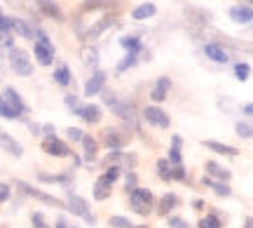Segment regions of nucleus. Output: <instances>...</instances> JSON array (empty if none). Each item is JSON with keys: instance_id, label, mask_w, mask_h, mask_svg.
<instances>
[{"instance_id": "1", "label": "nucleus", "mask_w": 253, "mask_h": 228, "mask_svg": "<svg viewBox=\"0 0 253 228\" xmlns=\"http://www.w3.org/2000/svg\"><path fill=\"white\" fill-rule=\"evenodd\" d=\"M9 66H12V71L19 75L33 73V61H31V57H28L26 50H21V47H12V50H9Z\"/></svg>"}, {"instance_id": "2", "label": "nucleus", "mask_w": 253, "mask_h": 228, "mask_svg": "<svg viewBox=\"0 0 253 228\" xmlns=\"http://www.w3.org/2000/svg\"><path fill=\"white\" fill-rule=\"evenodd\" d=\"M129 202H131V210H134L136 214H148V212L153 210L155 198L148 188H134V191H131V200Z\"/></svg>"}, {"instance_id": "3", "label": "nucleus", "mask_w": 253, "mask_h": 228, "mask_svg": "<svg viewBox=\"0 0 253 228\" xmlns=\"http://www.w3.org/2000/svg\"><path fill=\"white\" fill-rule=\"evenodd\" d=\"M38 40L36 47H33V52H36V59L40 66H49L52 61H54V45L49 43V38L45 36V33H38Z\"/></svg>"}, {"instance_id": "4", "label": "nucleus", "mask_w": 253, "mask_h": 228, "mask_svg": "<svg viewBox=\"0 0 253 228\" xmlns=\"http://www.w3.org/2000/svg\"><path fill=\"white\" fill-rule=\"evenodd\" d=\"M183 14H185V21L190 26H207L211 21V14L207 9L202 7H195V5H183Z\"/></svg>"}, {"instance_id": "5", "label": "nucleus", "mask_w": 253, "mask_h": 228, "mask_svg": "<svg viewBox=\"0 0 253 228\" xmlns=\"http://www.w3.org/2000/svg\"><path fill=\"white\" fill-rule=\"evenodd\" d=\"M42 151L49 155H54V158H66V155H71V148L66 146L59 137H54V134L42 139Z\"/></svg>"}, {"instance_id": "6", "label": "nucleus", "mask_w": 253, "mask_h": 228, "mask_svg": "<svg viewBox=\"0 0 253 228\" xmlns=\"http://www.w3.org/2000/svg\"><path fill=\"white\" fill-rule=\"evenodd\" d=\"M143 118L150 122V125H155V127H169V115L164 113L160 106H145L143 109Z\"/></svg>"}, {"instance_id": "7", "label": "nucleus", "mask_w": 253, "mask_h": 228, "mask_svg": "<svg viewBox=\"0 0 253 228\" xmlns=\"http://www.w3.org/2000/svg\"><path fill=\"white\" fill-rule=\"evenodd\" d=\"M68 210H71V214H75V217H84V219L94 221L91 219V214H89V205H87V200L84 198H80V195H68Z\"/></svg>"}, {"instance_id": "8", "label": "nucleus", "mask_w": 253, "mask_h": 228, "mask_svg": "<svg viewBox=\"0 0 253 228\" xmlns=\"http://www.w3.org/2000/svg\"><path fill=\"white\" fill-rule=\"evenodd\" d=\"M0 148H2L5 153L14 155V158H21V155H24V148H21V144H19V141L12 137V134H7L5 129H0Z\"/></svg>"}, {"instance_id": "9", "label": "nucleus", "mask_w": 253, "mask_h": 228, "mask_svg": "<svg viewBox=\"0 0 253 228\" xmlns=\"http://www.w3.org/2000/svg\"><path fill=\"white\" fill-rule=\"evenodd\" d=\"M126 134H122V132H118V129H106L103 132V146L110 148V151H120V148L126 144Z\"/></svg>"}, {"instance_id": "10", "label": "nucleus", "mask_w": 253, "mask_h": 228, "mask_svg": "<svg viewBox=\"0 0 253 228\" xmlns=\"http://www.w3.org/2000/svg\"><path fill=\"white\" fill-rule=\"evenodd\" d=\"M19 188L26 193V195H31V198H36V200H42L47 202V205H52V207H61V200H56V198H52V195H47V193L38 191V188H33V186H28V183L19 181Z\"/></svg>"}, {"instance_id": "11", "label": "nucleus", "mask_w": 253, "mask_h": 228, "mask_svg": "<svg viewBox=\"0 0 253 228\" xmlns=\"http://www.w3.org/2000/svg\"><path fill=\"white\" fill-rule=\"evenodd\" d=\"M204 55H207L211 61H216V64H227V61H230V55L225 52V47L218 45V43L204 45Z\"/></svg>"}, {"instance_id": "12", "label": "nucleus", "mask_w": 253, "mask_h": 228, "mask_svg": "<svg viewBox=\"0 0 253 228\" xmlns=\"http://www.w3.org/2000/svg\"><path fill=\"white\" fill-rule=\"evenodd\" d=\"M169 90H171V78H167V75H162L160 80L155 82L153 92H150V99H153L155 104H160V101L167 99V94H169Z\"/></svg>"}, {"instance_id": "13", "label": "nucleus", "mask_w": 253, "mask_h": 228, "mask_svg": "<svg viewBox=\"0 0 253 228\" xmlns=\"http://www.w3.org/2000/svg\"><path fill=\"white\" fill-rule=\"evenodd\" d=\"M103 85H106V73H103V71H96L89 80L84 82V94H87V97H94V94L103 92Z\"/></svg>"}, {"instance_id": "14", "label": "nucleus", "mask_w": 253, "mask_h": 228, "mask_svg": "<svg viewBox=\"0 0 253 228\" xmlns=\"http://www.w3.org/2000/svg\"><path fill=\"white\" fill-rule=\"evenodd\" d=\"M75 115H80L84 122H99L101 120V109L94 106V104H84V106H78L75 109Z\"/></svg>"}, {"instance_id": "15", "label": "nucleus", "mask_w": 253, "mask_h": 228, "mask_svg": "<svg viewBox=\"0 0 253 228\" xmlns=\"http://www.w3.org/2000/svg\"><path fill=\"white\" fill-rule=\"evenodd\" d=\"M2 99L7 101V104H9V106H12L14 111H17L19 115H21V113L26 111V104H24V99L19 97V92L14 90V87H5V92H2Z\"/></svg>"}, {"instance_id": "16", "label": "nucleus", "mask_w": 253, "mask_h": 228, "mask_svg": "<svg viewBox=\"0 0 253 228\" xmlns=\"http://www.w3.org/2000/svg\"><path fill=\"white\" fill-rule=\"evenodd\" d=\"M230 19L237 24H249V21H253V7L235 5V7H230Z\"/></svg>"}, {"instance_id": "17", "label": "nucleus", "mask_w": 253, "mask_h": 228, "mask_svg": "<svg viewBox=\"0 0 253 228\" xmlns=\"http://www.w3.org/2000/svg\"><path fill=\"white\" fill-rule=\"evenodd\" d=\"M110 111H113L115 115H120L122 120H134V115H136L134 104H129V101H120V99L110 106Z\"/></svg>"}, {"instance_id": "18", "label": "nucleus", "mask_w": 253, "mask_h": 228, "mask_svg": "<svg viewBox=\"0 0 253 228\" xmlns=\"http://www.w3.org/2000/svg\"><path fill=\"white\" fill-rule=\"evenodd\" d=\"M155 12H157V7H155L153 2H143V5H138V7L131 9V19H134V21H145V19L155 17Z\"/></svg>"}, {"instance_id": "19", "label": "nucleus", "mask_w": 253, "mask_h": 228, "mask_svg": "<svg viewBox=\"0 0 253 228\" xmlns=\"http://www.w3.org/2000/svg\"><path fill=\"white\" fill-rule=\"evenodd\" d=\"M38 7L42 9V14H47V17H52V19H63L61 7L56 5L54 0H40V2H38Z\"/></svg>"}, {"instance_id": "20", "label": "nucleus", "mask_w": 253, "mask_h": 228, "mask_svg": "<svg viewBox=\"0 0 253 228\" xmlns=\"http://www.w3.org/2000/svg\"><path fill=\"white\" fill-rule=\"evenodd\" d=\"M181 148H183V141H181V137H173L171 139V148H169V163L171 165H183L181 160H183V153H181Z\"/></svg>"}, {"instance_id": "21", "label": "nucleus", "mask_w": 253, "mask_h": 228, "mask_svg": "<svg viewBox=\"0 0 253 228\" xmlns=\"http://www.w3.org/2000/svg\"><path fill=\"white\" fill-rule=\"evenodd\" d=\"M113 24H115L113 19H101L99 24H96V26H94V28H89V31L84 33V40H96V38H99L101 33L106 31V28H110V26H113Z\"/></svg>"}, {"instance_id": "22", "label": "nucleus", "mask_w": 253, "mask_h": 228, "mask_svg": "<svg viewBox=\"0 0 253 228\" xmlns=\"http://www.w3.org/2000/svg\"><path fill=\"white\" fill-rule=\"evenodd\" d=\"M82 61H84V66H89V68H96L99 66V52L94 50V47H82Z\"/></svg>"}, {"instance_id": "23", "label": "nucleus", "mask_w": 253, "mask_h": 228, "mask_svg": "<svg viewBox=\"0 0 253 228\" xmlns=\"http://www.w3.org/2000/svg\"><path fill=\"white\" fill-rule=\"evenodd\" d=\"M204 146L209 148V151H216V153H220V155H237V148H232V146H227V144H220V141H204Z\"/></svg>"}, {"instance_id": "24", "label": "nucleus", "mask_w": 253, "mask_h": 228, "mask_svg": "<svg viewBox=\"0 0 253 228\" xmlns=\"http://www.w3.org/2000/svg\"><path fill=\"white\" fill-rule=\"evenodd\" d=\"M110 186H113V183H108L103 176H99V181L94 186V198H96V200H106L110 195Z\"/></svg>"}, {"instance_id": "25", "label": "nucleus", "mask_w": 253, "mask_h": 228, "mask_svg": "<svg viewBox=\"0 0 253 228\" xmlns=\"http://www.w3.org/2000/svg\"><path fill=\"white\" fill-rule=\"evenodd\" d=\"M178 205V198L173 195V193H167V195H162V200H160V214H169V212L173 210Z\"/></svg>"}, {"instance_id": "26", "label": "nucleus", "mask_w": 253, "mask_h": 228, "mask_svg": "<svg viewBox=\"0 0 253 228\" xmlns=\"http://www.w3.org/2000/svg\"><path fill=\"white\" fill-rule=\"evenodd\" d=\"M207 172L211 174V176L220 179V181H227V179H230V172H227L225 167H220L218 163H213V160H211V163H207Z\"/></svg>"}, {"instance_id": "27", "label": "nucleus", "mask_w": 253, "mask_h": 228, "mask_svg": "<svg viewBox=\"0 0 253 228\" xmlns=\"http://www.w3.org/2000/svg\"><path fill=\"white\" fill-rule=\"evenodd\" d=\"M82 146H84V155H87V160H94L96 158V151H99V144H96V139L94 137H82Z\"/></svg>"}, {"instance_id": "28", "label": "nucleus", "mask_w": 253, "mask_h": 228, "mask_svg": "<svg viewBox=\"0 0 253 228\" xmlns=\"http://www.w3.org/2000/svg\"><path fill=\"white\" fill-rule=\"evenodd\" d=\"M54 80L59 82V85H71V68L66 64H61V66H56V71H54Z\"/></svg>"}, {"instance_id": "29", "label": "nucleus", "mask_w": 253, "mask_h": 228, "mask_svg": "<svg viewBox=\"0 0 253 228\" xmlns=\"http://www.w3.org/2000/svg\"><path fill=\"white\" fill-rule=\"evenodd\" d=\"M9 21H12V31H17L19 36H24V38L33 36V28L28 26L26 21H21V19H9Z\"/></svg>"}, {"instance_id": "30", "label": "nucleus", "mask_w": 253, "mask_h": 228, "mask_svg": "<svg viewBox=\"0 0 253 228\" xmlns=\"http://www.w3.org/2000/svg\"><path fill=\"white\" fill-rule=\"evenodd\" d=\"M138 55H141V52H126V57L118 64V73H122V71H129V68H131V66L138 61Z\"/></svg>"}, {"instance_id": "31", "label": "nucleus", "mask_w": 253, "mask_h": 228, "mask_svg": "<svg viewBox=\"0 0 253 228\" xmlns=\"http://www.w3.org/2000/svg\"><path fill=\"white\" fill-rule=\"evenodd\" d=\"M120 45L125 47L126 52H141V40L136 36H126V38H122L120 40Z\"/></svg>"}, {"instance_id": "32", "label": "nucleus", "mask_w": 253, "mask_h": 228, "mask_svg": "<svg viewBox=\"0 0 253 228\" xmlns=\"http://www.w3.org/2000/svg\"><path fill=\"white\" fill-rule=\"evenodd\" d=\"M0 115H2V118H7V120H17L19 118V113L12 109V106H9L2 97H0Z\"/></svg>"}, {"instance_id": "33", "label": "nucleus", "mask_w": 253, "mask_h": 228, "mask_svg": "<svg viewBox=\"0 0 253 228\" xmlns=\"http://www.w3.org/2000/svg\"><path fill=\"white\" fill-rule=\"evenodd\" d=\"M207 183L211 186V188H213V191L218 193V195H223V198H230V193H232L227 183H218V181H211V179H207Z\"/></svg>"}, {"instance_id": "34", "label": "nucleus", "mask_w": 253, "mask_h": 228, "mask_svg": "<svg viewBox=\"0 0 253 228\" xmlns=\"http://www.w3.org/2000/svg\"><path fill=\"white\" fill-rule=\"evenodd\" d=\"M235 129H237V134H239V137L253 139V125H249V122H237Z\"/></svg>"}, {"instance_id": "35", "label": "nucleus", "mask_w": 253, "mask_h": 228, "mask_svg": "<svg viewBox=\"0 0 253 228\" xmlns=\"http://www.w3.org/2000/svg\"><path fill=\"white\" fill-rule=\"evenodd\" d=\"M199 228H220V221H218L216 214H209V217L199 221Z\"/></svg>"}, {"instance_id": "36", "label": "nucleus", "mask_w": 253, "mask_h": 228, "mask_svg": "<svg viewBox=\"0 0 253 228\" xmlns=\"http://www.w3.org/2000/svg\"><path fill=\"white\" fill-rule=\"evenodd\" d=\"M110 228H131V221L126 217H110Z\"/></svg>"}, {"instance_id": "37", "label": "nucleus", "mask_w": 253, "mask_h": 228, "mask_svg": "<svg viewBox=\"0 0 253 228\" xmlns=\"http://www.w3.org/2000/svg\"><path fill=\"white\" fill-rule=\"evenodd\" d=\"M249 73H251V68H249V64H237L235 66V75H237V80H249Z\"/></svg>"}, {"instance_id": "38", "label": "nucleus", "mask_w": 253, "mask_h": 228, "mask_svg": "<svg viewBox=\"0 0 253 228\" xmlns=\"http://www.w3.org/2000/svg\"><path fill=\"white\" fill-rule=\"evenodd\" d=\"M157 170H160V176H162L164 181H169V179H171V167H169V160H160V163H157Z\"/></svg>"}, {"instance_id": "39", "label": "nucleus", "mask_w": 253, "mask_h": 228, "mask_svg": "<svg viewBox=\"0 0 253 228\" xmlns=\"http://www.w3.org/2000/svg\"><path fill=\"white\" fill-rule=\"evenodd\" d=\"M120 172H122V170L113 165V167H108V172L103 174V179H106L108 183H115V181H118V176H120Z\"/></svg>"}, {"instance_id": "40", "label": "nucleus", "mask_w": 253, "mask_h": 228, "mask_svg": "<svg viewBox=\"0 0 253 228\" xmlns=\"http://www.w3.org/2000/svg\"><path fill=\"white\" fill-rule=\"evenodd\" d=\"M31 221H33V228H49V224L45 221V217H42L40 212H36V214L31 217Z\"/></svg>"}, {"instance_id": "41", "label": "nucleus", "mask_w": 253, "mask_h": 228, "mask_svg": "<svg viewBox=\"0 0 253 228\" xmlns=\"http://www.w3.org/2000/svg\"><path fill=\"white\" fill-rule=\"evenodd\" d=\"M171 179H176V181H183V179H185V167H183V165H173Z\"/></svg>"}, {"instance_id": "42", "label": "nucleus", "mask_w": 253, "mask_h": 228, "mask_svg": "<svg viewBox=\"0 0 253 228\" xmlns=\"http://www.w3.org/2000/svg\"><path fill=\"white\" fill-rule=\"evenodd\" d=\"M66 134H68V139H71V141H82V137H84V132H82V129H78V127H68V132H66Z\"/></svg>"}, {"instance_id": "43", "label": "nucleus", "mask_w": 253, "mask_h": 228, "mask_svg": "<svg viewBox=\"0 0 253 228\" xmlns=\"http://www.w3.org/2000/svg\"><path fill=\"white\" fill-rule=\"evenodd\" d=\"M106 0H84V5H82V9L84 12H89V9H96V7H101Z\"/></svg>"}, {"instance_id": "44", "label": "nucleus", "mask_w": 253, "mask_h": 228, "mask_svg": "<svg viewBox=\"0 0 253 228\" xmlns=\"http://www.w3.org/2000/svg\"><path fill=\"white\" fill-rule=\"evenodd\" d=\"M0 31H2V33H9V31H12V21H9L2 12H0Z\"/></svg>"}, {"instance_id": "45", "label": "nucleus", "mask_w": 253, "mask_h": 228, "mask_svg": "<svg viewBox=\"0 0 253 228\" xmlns=\"http://www.w3.org/2000/svg\"><path fill=\"white\" fill-rule=\"evenodd\" d=\"M7 200H9V186L7 183H0V205Z\"/></svg>"}, {"instance_id": "46", "label": "nucleus", "mask_w": 253, "mask_h": 228, "mask_svg": "<svg viewBox=\"0 0 253 228\" xmlns=\"http://www.w3.org/2000/svg\"><path fill=\"white\" fill-rule=\"evenodd\" d=\"M134 188H136V176L131 172H126V191L131 193Z\"/></svg>"}, {"instance_id": "47", "label": "nucleus", "mask_w": 253, "mask_h": 228, "mask_svg": "<svg viewBox=\"0 0 253 228\" xmlns=\"http://www.w3.org/2000/svg\"><path fill=\"white\" fill-rule=\"evenodd\" d=\"M169 224H171V228H188L185 219H178V217H171V219H169Z\"/></svg>"}, {"instance_id": "48", "label": "nucleus", "mask_w": 253, "mask_h": 228, "mask_svg": "<svg viewBox=\"0 0 253 228\" xmlns=\"http://www.w3.org/2000/svg\"><path fill=\"white\" fill-rule=\"evenodd\" d=\"M38 179L40 181H66V176H47V174H40Z\"/></svg>"}, {"instance_id": "49", "label": "nucleus", "mask_w": 253, "mask_h": 228, "mask_svg": "<svg viewBox=\"0 0 253 228\" xmlns=\"http://www.w3.org/2000/svg\"><path fill=\"white\" fill-rule=\"evenodd\" d=\"M66 106H71L73 111L78 109V101H75V97H73V94H68V97H66Z\"/></svg>"}, {"instance_id": "50", "label": "nucleus", "mask_w": 253, "mask_h": 228, "mask_svg": "<svg viewBox=\"0 0 253 228\" xmlns=\"http://www.w3.org/2000/svg\"><path fill=\"white\" fill-rule=\"evenodd\" d=\"M42 132H45L47 137H52V134H54V127H52V125H42Z\"/></svg>"}, {"instance_id": "51", "label": "nucleus", "mask_w": 253, "mask_h": 228, "mask_svg": "<svg viewBox=\"0 0 253 228\" xmlns=\"http://www.w3.org/2000/svg\"><path fill=\"white\" fill-rule=\"evenodd\" d=\"M244 113L253 118V104H246V106H244Z\"/></svg>"}, {"instance_id": "52", "label": "nucleus", "mask_w": 253, "mask_h": 228, "mask_svg": "<svg viewBox=\"0 0 253 228\" xmlns=\"http://www.w3.org/2000/svg\"><path fill=\"white\" fill-rule=\"evenodd\" d=\"M56 228H71V226L66 224V219H59V221H56Z\"/></svg>"}, {"instance_id": "53", "label": "nucleus", "mask_w": 253, "mask_h": 228, "mask_svg": "<svg viewBox=\"0 0 253 228\" xmlns=\"http://www.w3.org/2000/svg\"><path fill=\"white\" fill-rule=\"evenodd\" d=\"M141 228H150V226H141Z\"/></svg>"}, {"instance_id": "54", "label": "nucleus", "mask_w": 253, "mask_h": 228, "mask_svg": "<svg viewBox=\"0 0 253 228\" xmlns=\"http://www.w3.org/2000/svg\"><path fill=\"white\" fill-rule=\"evenodd\" d=\"M71 228H75V226H71Z\"/></svg>"}, {"instance_id": "55", "label": "nucleus", "mask_w": 253, "mask_h": 228, "mask_svg": "<svg viewBox=\"0 0 253 228\" xmlns=\"http://www.w3.org/2000/svg\"><path fill=\"white\" fill-rule=\"evenodd\" d=\"M251 2H253V0H251Z\"/></svg>"}, {"instance_id": "56", "label": "nucleus", "mask_w": 253, "mask_h": 228, "mask_svg": "<svg viewBox=\"0 0 253 228\" xmlns=\"http://www.w3.org/2000/svg\"><path fill=\"white\" fill-rule=\"evenodd\" d=\"M251 50H253V47H251Z\"/></svg>"}, {"instance_id": "57", "label": "nucleus", "mask_w": 253, "mask_h": 228, "mask_svg": "<svg viewBox=\"0 0 253 228\" xmlns=\"http://www.w3.org/2000/svg\"><path fill=\"white\" fill-rule=\"evenodd\" d=\"M251 28H253V26H251Z\"/></svg>"}]
</instances>
